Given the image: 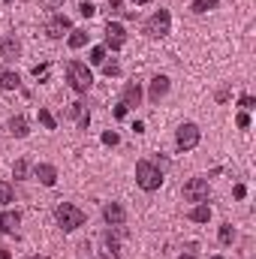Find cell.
I'll return each instance as SVG.
<instances>
[{
    "instance_id": "18",
    "label": "cell",
    "mask_w": 256,
    "mask_h": 259,
    "mask_svg": "<svg viewBox=\"0 0 256 259\" xmlns=\"http://www.w3.org/2000/svg\"><path fill=\"white\" fill-rule=\"evenodd\" d=\"M21 84V78H18V72H12V69H6L3 75H0V91H15Z\"/></svg>"
},
{
    "instance_id": "39",
    "label": "cell",
    "mask_w": 256,
    "mask_h": 259,
    "mask_svg": "<svg viewBox=\"0 0 256 259\" xmlns=\"http://www.w3.org/2000/svg\"><path fill=\"white\" fill-rule=\"evenodd\" d=\"M214 259H223V256H214Z\"/></svg>"
},
{
    "instance_id": "6",
    "label": "cell",
    "mask_w": 256,
    "mask_h": 259,
    "mask_svg": "<svg viewBox=\"0 0 256 259\" xmlns=\"http://www.w3.org/2000/svg\"><path fill=\"white\" fill-rule=\"evenodd\" d=\"M184 199L187 202H205L208 199V181L205 178H190L184 184Z\"/></svg>"
},
{
    "instance_id": "12",
    "label": "cell",
    "mask_w": 256,
    "mask_h": 259,
    "mask_svg": "<svg viewBox=\"0 0 256 259\" xmlns=\"http://www.w3.org/2000/svg\"><path fill=\"white\" fill-rule=\"evenodd\" d=\"M36 178H39L46 187H55V184H58V169L49 166V163H39V166H36Z\"/></svg>"
},
{
    "instance_id": "5",
    "label": "cell",
    "mask_w": 256,
    "mask_h": 259,
    "mask_svg": "<svg viewBox=\"0 0 256 259\" xmlns=\"http://www.w3.org/2000/svg\"><path fill=\"white\" fill-rule=\"evenodd\" d=\"M199 127L196 124H181L178 127V136H175V142H178V151H193L196 145H199Z\"/></svg>"
},
{
    "instance_id": "29",
    "label": "cell",
    "mask_w": 256,
    "mask_h": 259,
    "mask_svg": "<svg viewBox=\"0 0 256 259\" xmlns=\"http://www.w3.org/2000/svg\"><path fill=\"white\" fill-rule=\"evenodd\" d=\"M78 9H81V15H84V18H91V15H94V12H97V6H94V3H91V0H84V3H81V6H78Z\"/></svg>"
},
{
    "instance_id": "26",
    "label": "cell",
    "mask_w": 256,
    "mask_h": 259,
    "mask_svg": "<svg viewBox=\"0 0 256 259\" xmlns=\"http://www.w3.org/2000/svg\"><path fill=\"white\" fill-rule=\"evenodd\" d=\"M39 121L46 124V130H55V118H52V112H49V109H39Z\"/></svg>"
},
{
    "instance_id": "21",
    "label": "cell",
    "mask_w": 256,
    "mask_h": 259,
    "mask_svg": "<svg viewBox=\"0 0 256 259\" xmlns=\"http://www.w3.org/2000/svg\"><path fill=\"white\" fill-rule=\"evenodd\" d=\"M232 241H235V229L229 223H223L220 226V244H232Z\"/></svg>"
},
{
    "instance_id": "27",
    "label": "cell",
    "mask_w": 256,
    "mask_h": 259,
    "mask_svg": "<svg viewBox=\"0 0 256 259\" xmlns=\"http://www.w3.org/2000/svg\"><path fill=\"white\" fill-rule=\"evenodd\" d=\"M118 142H121V139H118V133H112V130H109V133H103V145H109V148H115Z\"/></svg>"
},
{
    "instance_id": "36",
    "label": "cell",
    "mask_w": 256,
    "mask_h": 259,
    "mask_svg": "<svg viewBox=\"0 0 256 259\" xmlns=\"http://www.w3.org/2000/svg\"><path fill=\"white\" fill-rule=\"evenodd\" d=\"M133 3H151V0H133Z\"/></svg>"
},
{
    "instance_id": "24",
    "label": "cell",
    "mask_w": 256,
    "mask_h": 259,
    "mask_svg": "<svg viewBox=\"0 0 256 259\" xmlns=\"http://www.w3.org/2000/svg\"><path fill=\"white\" fill-rule=\"evenodd\" d=\"M214 6H217V0H193V12H208Z\"/></svg>"
},
{
    "instance_id": "4",
    "label": "cell",
    "mask_w": 256,
    "mask_h": 259,
    "mask_svg": "<svg viewBox=\"0 0 256 259\" xmlns=\"http://www.w3.org/2000/svg\"><path fill=\"white\" fill-rule=\"evenodd\" d=\"M169 24H172L169 9H160V12H154V15L148 18L145 33H148V36H166V33H169Z\"/></svg>"
},
{
    "instance_id": "35",
    "label": "cell",
    "mask_w": 256,
    "mask_h": 259,
    "mask_svg": "<svg viewBox=\"0 0 256 259\" xmlns=\"http://www.w3.org/2000/svg\"><path fill=\"white\" fill-rule=\"evenodd\" d=\"M109 12H121V0H112L109 3Z\"/></svg>"
},
{
    "instance_id": "28",
    "label": "cell",
    "mask_w": 256,
    "mask_h": 259,
    "mask_svg": "<svg viewBox=\"0 0 256 259\" xmlns=\"http://www.w3.org/2000/svg\"><path fill=\"white\" fill-rule=\"evenodd\" d=\"M103 72H106V75L112 78V75H121V66L115 64V61H112V64H103Z\"/></svg>"
},
{
    "instance_id": "30",
    "label": "cell",
    "mask_w": 256,
    "mask_h": 259,
    "mask_svg": "<svg viewBox=\"0 0 256 259\" xmlns=\"http://www.w3.org/2000/svg\"><path fill=\"white\" fill-rule=\"evenodd\" d=\"M253 97H250V94H244V97H241V100H238V106H241V109H244V112H247V109H253Z\"/></svg>"
},
{
    "instance_id": "11",
    "label": "cell",
    "mask_w": 256,
    "mask_h": 259,
    "mask_svg": "<svg viewBox=\"0 0 256 259\" xmlns=\"http://www.w3.org/2000/svg\"><path fill=\"white\" fill-rule=\"evenodd\" d=\"M166 94H169V78H166V75H157V78L151 81V91H148L151 103H160V97H166Z\"/></svg>"
},
{
    "instance_id": "31",
    "label": "cell",
    "mask_w": 256,
    "mask_h": 259,
    "mask_svg": "<svg viewBox=\"0 0 256 259\" xmlns=\"http://www.w3.org/2000/svg\"><path fill=\"white\" fill-rule=\"evenodd\" d=\"M235 124H238V127H250V115H247V112H241V115L235 118Z\"/></svg>"
},
{
    "instance_id": "10",
    "label": "cell",
    "mask_w": 256,
    "mask_h": 259,
    "mask_svg": "<svg viewBox=\"0 0 256 259\" xmlns=\"http://www.w3.org/2000/svg\"><path fill=\"white\" fill-rule=\"evenodd\" d=\"M66 115H69L72 121H78V127H81V130H88V124H91V112H88V106H84V103H72Z\"/></svg>"
},
{
    "instance_id": "38",
    "label": "cell",
    "mask_w": 256,
    "mask_h": 259,
    "mask_svg": "<svg viewBox=\"0 0 256 259\" xmlns=\"http://www.w3.org/2000/svg\"><path fill=\"white\" fill-rule=\"evenodd\" d=\"M30 259H46V256H30Z\"/></svg>"
},
{
    "instance_id": "3",
    "label": "cell",
    "mask_w": 256,
    "mask_h": 259,
    "mask_svg": "<svg viewBox=\"0 0 256 259\" xmlns=\"http://www.w3.org/2000/svg\"><path fill=\"white\" fill-rule=\"evenodd\" d=\"M55 217H58V223H61L64 232H72V229L84 226V211L75 208L72 202H61V205L55 208Z\"/></svg>"
},
{
    "instance_id": "23",
    "label": "cell",
    "mask_w": 256,
    "mask_h": 259,
    "mask_svg": "<svg viewBox=\"0 0 256 259\" xmlns=\"http://www.w3.org/2000/svg\"><path fill=\"white\" fill-rule=\"evenodd\" d=\"M91 64H106V49L103 46H97V49H91V58H88Z\"/></svg>"
},
{
    "instance_id": "22",
    "label": "cell",
    "mask_w": 256,
    "mask_h": 259,
    "mask_svg": "<svg viewBox=\"0 0 256 259\" xmlns=\"http://www.w3.org/2000/svg\"><path fill=\"white\" fill-rule=\"evenodd\" d=\"M12 175H15V181H24V178H27V160H18V163L12 166Z\"/></svg>"
},
{
    "instance_id": "17",
    "label": "cell",
    "mask_w": 256,
    "mask_h": 259,
    "mask_svg": "<svg viewBox=\"0 0 256 259\" xmlns=\"http://www.w3.org/2000/svg\"><path fill=\"white\" fill-rule=\"evenodd\" d=\"M103 259H118V241L112 238V232L103 235Z\"/></svg>"
},
{
    "instance_id": "20",
    "label": "cell",
    "mask_w": 256,
    "mask_h": 259,
    "mask_svg": "<svg viewBox=\"0 0 256 259\" xmlns=\"http://www.w3.org/2000/svg\"><path fill=\"white\" fill-rule=\"evenodd\" d=\"M88 36H91L88 30H72V33H69V49H81V46L88 42Z\"/></svg>"
},
{
    "instance_id": "33",
    "label": "cell",
    "mask_w": 256,
    "mask_h": 259,
    "mask_svg": "<svg viewBox=\"0 0 256 259\" xmlns=\"http://www.w3.org/2000/svg\"><path fill=\"white\" fill-rule=\"evenodd\" d=\"M124 115H127V106H124V103H121V106H115V118H124Z\"/></svg>"
},
{
    "instance_id": "13",
    "label": "cell",
    "mask_w": 256,
    "mask_h": 259,
    "mask_svg": "<svg viewBox=\"0 0 256 259\" xmlns=\"http://www.w3.org/2000/svg\"><path fill=\"white\" fill-rule=\"evenodd\" d=\"M18 52H21V42L15 39V36H3L0 39V55L9 61V58H18Z\"/></svg>"
},
{
    "instance_id": "25",
    "label": "cell",
    "mask_w": 256,
    "mask_h": 259,
    "mask_svg": "<svg viewBox=\"0 0 256 259\" xmlns=\"http://www.w3.org/2000/svg\"><path fill=\"white\" fill-rule=\"evenodd\" d=\"M6 202H12V187L6 181H0V205H6Z\"/></svg>"
},
{
    "instance_id": "8",
    "label": "cell",
    "mask_w": 256,
    "mask_h": 259,
    "mask_svg": "<svg viewBox=\"0 0 256 259\" xmlns=\"http://www.w3.org/2000/svg\"><path fill=\"white\" fill-rule=\"evenodd\" d=\"M103 217H106V223H112V226H124V220H127V214H124V208H121L118 202H106Z\"/></svg>"
},
{
    "instance_id": "16",
    "label": "cell",
    "mask_w": 256,
    "mask_h": 259,
    "mask_svg": "<svg viewBox=\"0 0 256 259\" xmlns=\"http://www.w3.org/2000/svg\"><path fill=\"white\" fill-rule=\"evenodd\" d=\"M187 217H190L193 223H208V220H211V208H208V205H196V208L187 211Z\"/></svg>"
},
{
    "instance_id": "14",
    "label": "cell",
    "mask_w": 256,
    "mask_h": 259,
    "mask_svg": "<svg viewBox=\"0 0 256 259\" xmlns=\"http://www.w3.org/2000/svg\"><path fill=\"white\" fill-rule=\"evenodd\" d=\"M139 103H142V88H139L136 81H130L127 88H124V106H127V109H136Z\"/></svg>"
},
{
    "instance_id": "2",
    "label": "cell",
    "mask_w": 256,
    "mask_h": 259,
    "mask_svg": "<svg viewBox=\"0 0 256 259\" xmlns=\"http://www.w3.org/2000/svg\"><path fill=\"white\" fill-rule=\"evenodd\" d=\"M66 81H69V88H72L75 94H88L91 84H94V75H91L88 64H81V61H69V64H66Z\"/></svg>"
},
{
    "instance_id": "9",
    "label": "cell",
    "mask_w": 256,
    "mask_h": 259,
    "mask_svg": "<svg viewBox=\"0 0 256 259\" xmlns=\"http://www.w3.org/2000/svg\"><path fill=\"white\" fill-rule=\"evenodd\" d=\"M66 30H69V18H66V15H55V18L46 24V33H49L52 39H61Z\"/></svg>"
},
{
    "instance_id": "1",
    "label": "cell",
    "mask_w": 256,
    "mask_h": 259,
    "mask_svg": "<svg viewBox=\"0 0 256 259\" xmlns=\"http://www.w3.org/2000/svg\"><path fill=\"white\" fill-rule=\"evenodd\" d=\"M136 184H139L145 193H154V190H160V184H163V172H160L151 160H139V163H136Z\"/></svg>"
},
{
    "instance_id": "15",
    "label": "cell",
    "mask_w": 256,
    "mask_h": 259,
    "mask_svg": "<svg viewBox=\"0 0 256 259\" xmlns=\"http://www.w3.org/2000/svg\"><path fill=\"white\" fill-rule=\"evenodd\" d=\"M18 223H21V214H18V211H6V214L0 217V232H15Z\"/></svg>"
},
{
    "instance_id": "7",
    "label": "cell",
    "mask_w": 256,
    "mask_h": 259,
    "mask_svg": "<svg viewBox=\"0 0 256 259\" xmlns=\"http://www.w3.org/2000/svg\"><path fill=\"white\" fill-rule=\"evenodd\" d=\"M124 42H127V30H124L118 21H109V24H106V46H109L112 52H118V49H124Z\"/></svg>"
},
{
    "instance_id": "32",
    "label": "cell",
    "mask_w": 256,
    "mask_h": 259,
    "mask_svg": "<svg viewBox=\"0 0 256 259\" xmlns=\"http://www.w3.org/2000/svg\"><path fill=\"white\" fill-rule=\"evenodd\" d=\"M232 193H235V199H244V196H247V187H244V184H235Z\"/></svg>"
},
{
    "instance_id": "34",
    "label": "cell",
    "mask_w": 256,
    "mask_h": 259,
    "mask_svg": "<svg viewBox=\"0 0 256 259\" xmlns=\"http://www.w3.org/2000/svg\"><path fill=\"white\" fill-rule=\"evenodd\" d=\"M49 72V64H42V66H33V75H46Z\"/></svg>"
},
{
    "instance_id": "37",
    "label": "cell",
    "mask_w": 256,
    "mask_h": 259,
    "mask_svg": "<svg viewBox=\"0 0 256 259\" xmlns=\"http://www.w3.org/2000/svg\"><path fill=\"white\" fill-rule=\"evenodd\" d=\"M178 259H196V256H190V253H187V256H178Z\"/></svg>"
},
{
    "instance_id": "19",
    "label": "cell",
    "mask_w": 256,
    "mask_h": 259,
    "mask_svg": "<svg viewBox=\"0 0 256 259\" xmlns=\"http://www.w3.org/2000/svg\"><path fill=\"white\" fill-rule=\"evenodd\" d=\"M9 133H12V136H18V139H24V136L30 133V130H27V121H24L21 115H18V118H12V121H9Z\"/></svg>"
}]
</instances>
